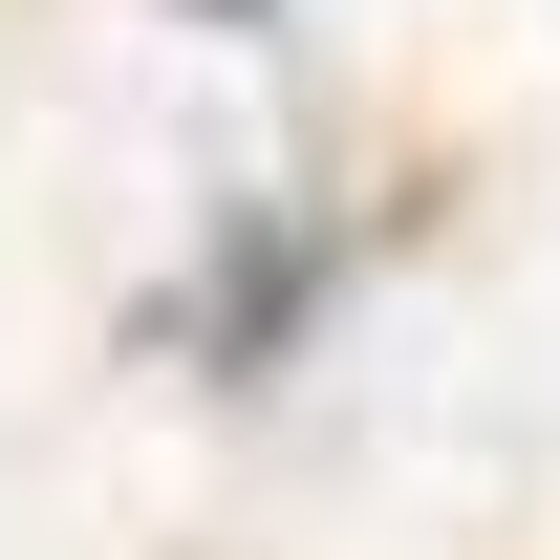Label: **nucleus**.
Instances as JSON below:
<instances>
[{"instance_id":"f257e3e1","label":"nucleus","mask_w":560,"mask_h":560,"mask_svg":"<svg viewBox=\"0 0 560 560\" xmlns=\"http://www.w3.org/2000/svg\"><path fill=\"white\" fill-rule=\"evenodd\" d=\"M195 22H259V0H195Z\"/></svg>"}]
</instances>
